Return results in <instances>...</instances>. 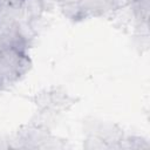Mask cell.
Wrapping results in <instances>:
<instances>
[{"label": "cell", "instance_id": "obj_5", "mask_svg": "<svg viewBox=\"0 0 150 150\" xmlns=\"http://www.w3.org/2000/svg\"><path fill=\"white\" fill-rule=\"evenodd\" d=\"M83 146H84V149H89V150H93V149H98V150L109 149V145L103 139H101L100 137H97L95 135H89L87 137V139L84 141Z\"/></svg>", "mask_w": 150, "mask_h": 150}, {"label": "cell", "instance_id": "obj_2", "mask_svg": "<svg viewBox=\"0 0 150 150\" xmlns=\"http://www.w3.org/2000/svg\"><path fill=\"white\" fill-rule=\"evenodd\" d=\"M22 18L28 22L38 21L41 19L42 13L45 11V1L43 0H23L21 5Z\"/></svg>", "mask_w": 150, "mask_h": 150}, {"label": "cell", "instance_id": "obj_6", "mask_svg": "<svg viewBox=\"0 0 150 150\" xmlns=\"http://www.w3.org/2000/svg\"><path fill=\"white\" fill-rule=\"evenodd\" d=\"M5 1L12 7H21V5L23 2V0H5Z\"/></svg>", "mask_w": 150, "mask_h": 150}, {"label": "cell", "instance_id": "obj_4", "mask_svg": "<svg viewBox=\"0 0 150 150\" xmlns=\"http://www.w3.org/2000/svg\"><path fill=\"white\" fill-rule=\"evenodd\" d=\"M60 8H61L62 14L71 21H80V20H83L87 18L80 6V2L62 4V5H60Z\"/></svg>", "mask_w": 150, "mask_h": 150}, {"label": "cell", "instance_id": "obj_8", "mask_svg": "<svg viewBox=\"0 0 150 150\" xmlns=\"http://www.w3.org/2000/svg\"><path fill=\"white\" fill-rule=\"evenodd\" d=\"M57 1L60 5H62V4H69V2H79L80 0H57Z\"/></svg>", "mask_w": 150, "mask_h": 150}, {"label": "cell", "instance_id": "obj_3", "mask_svg": "<svg viewBox=\"0 0 150 150\" xmlns=\"http://www.w3.org/2000/svg\"><path fill=\"white\" fill-rule=\"evenodd\" d=\"M150 146L149 142L141 137V136H135V135H123L122 138L118 142V149H136V150H142V149H148Z\"/></svg>", "mask_w": 150, "mask_h": 150}, {"label": "cell", "instance_id": "obj_7", "mask_svg": "<svg viewBox=\"0 0 150 150\" xmlns=\"http://www.w3.org/2000/svg\"><path fill=\"white\" fill-rule=\"evenodd\" d=\"M7 87H8V86H7V83H6V82H5V81H4V80L0 77V91L5 90Z\"/></svg>", "mask_w": 150, "mask_h": 150}, {"label": "cell", "instance_id": "obj_1", "mask_svg": "<svg viewBox=\"0 0 150 150\" xmlns=\"http://www.w3.org/2000/svg\"><path fill=\"white\" fill-rule=\"evenodd\" d=\"M33 101L42 111L59 112L69 109L77 98L69 96L61 87H53L36 94Z\"/></svg>", "mask_w": 150, "mask_h": 150}]
</instances>
